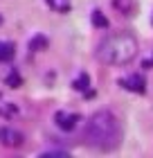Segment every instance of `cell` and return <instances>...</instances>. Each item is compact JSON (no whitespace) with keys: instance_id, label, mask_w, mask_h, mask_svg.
<instances>
[{"instance_id":"6","label":"cell","mask_w":153,"mask_h":158,"mask_svg":"<svg viewBox=\"0 0 153 158\" xmlns=\"http://www.w3.org/2000/svg\"><path fill=\"white\" fill-rule=\"evenodd\" d=\"M14 43H7V41H0V63H5V61H9L14 59Z\"/></svg>"},{"instance_id":"4","label":"cell","mask_w":153,"mask_h":158,"mask_svg":"<svg viewBox=\"0 0 153 158\" xmlns=\"http://www.w3.org/2000/svg\"><path fill=\"white\" fill-rule=\"evenodd\" d=\"M54 120H56V124H59V129H63V131H72V129H74V124L79 122V115H77V113L59 111Z\"/></svg>"},{"instance_id":"3","label":"cell","mask_w":153,"mask_h":158,"mask_svg":"<svg viewBox=\"0 0 153 158\" xmlns=\"http://www.w3.org/2000/svg\"><path fill=\"white\" fill-rule=\"evenodd\" d=\"M0 142L7 145V147H20V145H23V133L5 127V129H0Z\"/></svg>"},{"instance_id":"9","label":"cell","mask_w":153,"mask_h":158,"mask_svg":"<svg viewBox=\"0 0 153 158\" xmlns=\"http://www.w3.org/2000/svg\"><path fill=\"white\" fill-rule=\"evenodd\" d=\"M0 25H2V16H0Z\"/></svg>"},{"instance_id":"8","label":"cell","mask_w":153,"mask_h":158,"mask_svg":"<svg viewBox=\"0 0 153 158\" xmlns=\"http://www.w3.org/2000/svg\"><path fill=\"white\" fill-rule=\"evenodd\" d=\"M86 86H88V75H81V77H79L77 81H74V88H79V90H83Z\"/></svg>"},{"instance_id":"5","label":"cell","mask_w":153,"mask_h":158,"mask_svg":"<svg viewBox=\"0 0 153 158\" xmlns=\"http://www.w3.org/2000/svg\"><path fill=\"white\" fill-rule=\"evenodd\" d=\"M124 88H128V90H133V93H144L147 90V81H144V77L142 75H131L126 77L124 81H119Z\"/></svg>"},{"instance_id":"1","label":"cell","mask_w":153,"mask_h":158,"mask_svg":"<svg viewBox=\"0 0 153 158\" xmlns=\"http://www.w3.org/2000/svg\"><path fill=\"white\" fill-rule=\"evenodd\" d=\"M86 140L92 147L101 149V152L115 149L122 140V129H119L117 118L106 109L92 113L88 118V122H86Z\"/></svg>"},{"instance_id":"2","label":"cell","mask_w":153,"mask_h":158,"mask_svg":"<svg viewBox=\"0 0 153 158\" xmlns=\"http://www.w3.org/2000/svg\"><path fill=\"white\" fill-rule=\"evenodd\" d=\"M137 50H140V45H137L135 34L122 30V32L108 34L101 41L97 56H99V61L108 63V66H126L137 56Z\"/></svg>"},{"instance_id":"7","label":"cell","mask_w":153,"mask_h":158,"mask_svg":"<svg viewBox=\"0 0 153 158\" xmlns=\"http://www.w3.org/2000/svg\"><path fill=\"white\" fill-rule=\"evenodd\" d=\"M92 23H95V27H106L108 20H106V16H101V11H95L92 14Z\"/></svg>"}]
</instances>
